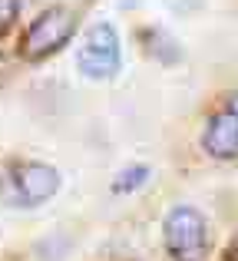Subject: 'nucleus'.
Segmentation results:
<instances>
[{
  "mask_svg": "<svg viewBox=\"0 0 238 261\" xmlns=\"http://www.w3.org/2000/svg\"><path fill=\"white\" fill-rule=\"evenodd\" d=\"M60 192V172L43 162H23L10 172V198L23 208L50 202Z\"/></svg>",
  "mask_w": 238,
  "mask_h": 261,
  "instance_id": "4",
  "label": "nucleus"
},
{
  "mask_svg": "<svg viewBox=\"0 0 238 261\" xmlns=\"http://www.w3.org/2000/svg\"><path fill=\"white\" fill-rule=\"evenodd\" d=\"M166 248L175 261H202L208 251L205 218L189 205H179L166 215Z\"/></svg>",
  "mask_w": 238,
  "mask_h": 261,
  "instance_id": "2",
  "label": "nucleus"
},
{
  "mask_svg": "<svg viewBox=\"0 0 238 261\" xmlns=\"http://www.w3.org/2000/svg\"><path fill=\"white\" fill-rule=\"evenodd\" d=\"M17 13H20V0H0V33L13 27Z\"/></svg>",
  "mask_w": 238,
  "mask_h": 261,
  "instance_id": "7",
  "label": "nucleus"
},
{
  "mask_svg": "<svg viewBox=\"0 0 238 261\" xmlns=\"http://www.w3.org/2000/svg\"><path fill=\"white\" fill-rule=\"evenodd\" d=\"M76 30V13L70 7H46L23 33V57L27 60H43L66 46V40Z\"/></svg>",
  "mask_w": 238,
  "mask_h": 261,
  "instance_id": "3",
  "label": "nucleus"
},
{
  "mask_svg": "<svg viewBox=\"0 0 238 261\" xmlns=\"http://www.w3.org/2000/svg\"><path fill=\"white\" fill-rule=\"evenodd\" d=\"M202 149L212 159H232V155H238V116L232 109H222V113H215L205 122Z\"/></svg>",
  "mask_w": 238,
  "mask_h": 261,
  "instance_id": "5",
  "label": "nucleus"
},
{
  "mask_svg": "<svg viewBox=\"0 0 238 261\" xmlns=\"http://www.w3.org/2000/svg\"><path fill=\"white\" fill-rule=\"evenodd\" d=\"M146 178H149V166H129V169H122L116 175L113 189L116 192H133V189H139V185H146Z\"/></svg>",
  "mask_w": 238,
  "mask_h": 261,
  "instance_id": "6",
  "label": "nucleus"
},
{
  "mask_svg": "<svg viewBox=\"0 0 238 261\" xmlns=\"http://www.w3.org/2000/svg\"><path fill=\"white\" fill-rule=\"evenodd\" d=\"M228 109H232V113L238 116V93H232V96H228Z\"/></svg>",
  "mask_w": 238,
  "mask_h": 261,
  "instance_id": "8",
  "label": "nucleus"
},
{
  "mask_svg": "<svg viewBox=\"0 0 238 261\" xmlns=\"http://www.w3.org/2000/svg\"><path fill=\"white\" fill-rule=\"evenodd\" d=\"M76 66L86 80H110L122 66V50H119V33L113 23H96L86 30L83 43L76 53Z\"/></svg>",
  "mask_w": 238,
  "mask_h": 261,
  "instance_id": "1",
  "label": "nucleus"
}]
</instances>
